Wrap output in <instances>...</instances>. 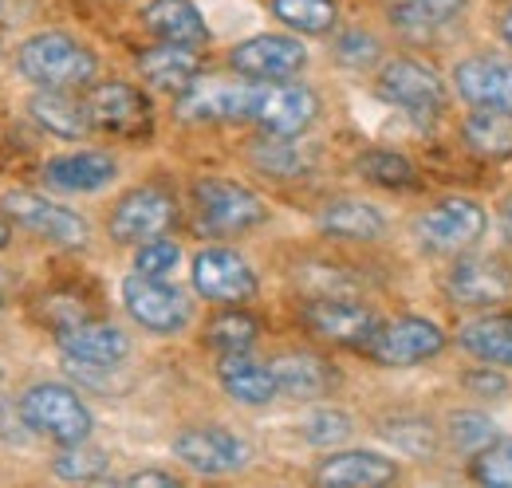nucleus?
<instances>
[{"label":"nucleus","mask_w":512,"mask_h":488,"mask_svg":"<svg viewBox=\"0 0 512 488\" xmlns=\"http://www.w3.org/2000/svg\"><path fill=\"white\" fill-rule=\"evenodd\" d=\"M379 95L386 103L414 111V115H438L446 107V83L434 67L418 60H390L379 71Z\"/></svg>","instance_id":"obj_15"},{"label":"nucleus","mask_w":512,"mask_h":488,"mask_svg":"<svg viewBox=\"0 0 512 488\" xmlns=\"http://www.w3.org/2000/svg\"><path fill=\"white\" fill-rule=\"evenodd\" d=\"M142 24L150 36L170 40V44H193L201 48L209 40V24L193 0H150L142 8Z\"/></svg>","instance_id":"obj_24"},{"label":"nucleus","mask_w":512,"mask_h":488,"mask_svg":"<svg viewBox=\"0 0 512 488\" xmlns=\"http://www.w3.org/2000/svg\"><path fill=\"white\" fill-rule=\"evenodd\" d=\"M260 83L233 79H193L178 99V119L186 122H241L253 119Z\"/></svg>","instance_id":"obj_13"},{"label":"nucleus","mask_w":512,"mask_h":488,"mask_svg":"<svg viewBox=\"0 0 512 488\" xmlns=\"http://www.w3.org/2000/svg\"><path fill=\"white\" fill-rule=\"evenodd\" d=\"M8 241H12V225H8V213L0 209V248H8Z\"/></svg>","instance_id":"obj_44"},{"label":"nucleus","mask_w":512,"mask_h":488,"mask_svg":"<svg viewBox=\"0 0 512 488\" xmlns=\"http://www.w3.org/2000/svg\"><path fill=\"white\" fill-rule=\"evenodd\" d=\"M465 386H469L477 398H497V394L509 390V378L501 374V366L485 363V366H477V370L465 374Z\"/></svg>","instance_id":"obj_42"},{"label":"nucleus","mask_w":512,"mask_h":488,"mask_svg":"<svg viewBox=\"0 0 512 488\" xmlns=\"http://www.w3.org/2000/svg\"><path fill=\"white\" fill-rule=\"evenodd\" d=\"M56 347L75 366H119L130 355V339L115 323L79 319L56 331Z\"/></svg>","instance_id":"obj_18"},{"label":"nucleus","mask_w":512,"mask_h":488,"mask_svg":"<svg viewBox=\"0 0 512 488\" xmlns=\"http://www.w3.org/2000/svg\"><path fill=\"white\" fill-rule=\"evenodd\" d=\"M272 374H276L280 394L284 398H296V402H312V398L327 394V386H331L327 363L316 359V355H304V351L272 359Z\"/></svg>","instance_id":"obj_28"},{"label":"nucleus","mask_w":512,"mask_h":488,"mask_svg":"<svg viewBox=\"0 0 512 488\" xmlns=\"http://www.w3.org/2000/svg\"><path fill=\"white\" fill-rule=\"evenodd\" d=\"M256 335H260V323H256L249 311L241 307H229L221 311L217 319H209L205 327V339L217 355H241V351H253Z\"/></svg>","instance_id":"obj_32"},{"label":"nucleus","mask_w":512,"mask_h":488,"mask_svg":"<svg viewBox=\"0 0 512 488\" xmlns=\"http://www.w3.org/2000/svg\"><path fill=\"white\" fill-rule=\"evenodd\" d=\"M457 347L477 363L512 370V315H477L457 327Z\"/></svg>","instance_id":"obj_26"},{"label":"nucleus","mask_w":512,"mask_h":488,"mask_svg":"<svg viewBox=\"0 0 512 488\" xmlns=\"http://www.w3.org/2000/svg\"><path fill=\"white\" fill-rule=\"evenodd\" d=\"M217 378H221V390H225L233 402H241V406H268L272 398H280L272 363L268 366L256 363L249 351H241V355H221Z\"/></svg>","instance_id":"obj_22"},{"label":"nucleus","mask_w":512,"mask_h":488,"mask_svg":"<svg viewBox=\"0 0 512 488\" xmlns=\"http://www.w3.org/2000/svg\"><path fill=\"white\" fill-rule=\"evenodd\" d=\"M87 115L95 130H111V134H138L150 126V103L138 87H130L123 79L99 83L87 91Z\"/></svg>","instance_id":"obj_19"},{"label":"nucleus","mask_w":512,"mask_h":488,"mask_svg":"<svg viewBox=\"0 0 512 488\" xmlns=\"http://www.w3.org/2000/svg\"><path fill=\"white\" fill-rule=\"evenodd\" d=\"M379 52H383L379 40L367 36V32H347L335 44V56H339V63H347V67H367V63L379 60Z\"/></svg>","instance_id":"obj_41"},{"label":"nucleus","mask_w":512,"mask_h":488,"mask_svg":"<svg viewBox=\"0 0 512 488\" xmlns=\"http://www.w3.org/2000/svg\"><path fill=\"white\" fill-rule=\"evenodd\" d=\"M501 221H505V233H509V241H512V197L505 201V213H501Z\"/></svg>","instance_id":"obj_46"},{"label":"nucleus","mask_w":512,"mask_h":488,"mask_svg":"<svg viewBox=\"0 0 512 488\" xmlns=\"http://www.w3.org/2000/svg\"><path fill=\"white\" fill-rule=\"evenodd\" d=\"M111 469V457L107 449L91 445V441H75V445H60L56 461H52V473L67 481V485H95L103 481Z\"/></svg>","instance_id":"obj_30"},{"label":"nucleus","mask_w":512,"mask_h":488,"mask_svg":"<svg viewBox=\"0 0 512 488\" xmlns=\"http://www.w3.org/2000/svg\"><path fill=\"white\" fill-rule=\"evenodd\" d=\"M453 87L469 107L512 115V56H469L453 67Z\"/></svg>","instance_id":"obj_17"},{"label":"nucleus","mask_w":512,"mask_h":488,"mask_svg":"<svg viewBox=\"0 0 512 488\" xmlns=\"http://www.w3.org/2000/svg\"><path fill=\"white\" fill-rule=\"evenodd\" d=\"M320 229L335 241H379L386 233V217L359 197H335L320 209Z\"/></svg>","instance_id":"obj_25"},{"label":"nucleus","mask_w":512,"mask_h":488,"mask_svg":"<svg viewBox=\"0 0 512 488\" xmlns=\"http://www.w3.org/2000/svg\"><path fill=\"white\" fill-rule=\"evenodd\" d=\"M359 174L367 182L386 185V189H402V185L414 182V166L402 154H394V150H367L359 158Z\"/></svg>","instance_id":"obj_36"},{"label":"nucleus","mask_w":512,"mask_h":488,"mask_svg":"<svg viewBox=\"0 0 512 488\" xmlns=\"http://www.w3.org/2000/svg\"><path fill=\"white\" fill-rule=\"evenodd\" d=\"M449 437H453V445H457L461 453H481V449L497 437V426H493V418L481 414V410H457V414L449 418Z\"/></svg>","instance_id":"obj_37"},{"label":"nucleus","mask_w":512,"mask_h":488,"mask_svg":"<svg viewBox=\"0 0 512 488\" xmlns=\"http://www.w3.org/2000/svg\"><path fill=\"white\" fill-rule=\"evenodd\" d=\"M16 67L40 91H71V87H83L95 79L99 60L87 44H79L67 32H36L20 44Z\"/></svg>","instance_id":"obj_1"},{"label":"nucleus","mask_w":512,"mask_h":488,"mask_svg":"<svg viewBox=\"0 0 512 488\" xmlns=\"http://www.w3.org/2000/svg\"><path fill=\"white\" fill-rule=\"evenodd\" d=\"M320 115V95L304 83H260L256 91V111L253 122H260V130L268 134H304Z\"/></svg>","instance_id":"obj_14"},{"label":"nucleus","mask_w":512,"mask_h":488,"mask_svg":"<svg viewBox=\"0 0 512 488\" xmlns=\"http://www.w3.org/2000/svg\"><path fill=\"white\" fill-rule=\"evenodd\" d=\"M276 20H284L288 28L304 32V36H323L335 28V0H272Z\"/></svg>","instance_id":"obj_34"},{"label":"nucleus","mask_w":512,"mask_h":488,"mask_svg":"<svg viewBox=\"0 0 512 488\" xmlns=\"http://www.w3.org/2000/svg\"><path fill=\"white\" fill-rule=\"evenodd\" d=\"M300 433H304L308 445L331 449V445H343V441L351 437V418H347L343 410H316V414L304 418Z\"/></svg>","instance_id":"obj_39"},{"label":"nucleus","mask_w":512,"mask_h":488,"mask_svg":"<svg viewBox=\"0 0 512 488\" xmlns=\"http://www.w3.org/2000/svg\"><path fill=\"white\" fill-rule=\"evenodd\" d=\"M119 178V162L103 150H75L44 162V185L60 193H99Z\"/></svg>","instance_id":"obj_20"},{"label":"nucleus","mask_w":512,"mask_h":488,"mask_svg":"<svg viewBox=\"0 0 512 488\" xmlns=\"http://www.w3.org/2000/svg\"><path fill=\"white\" fill-rule=\"evenodd\" d=\"M193 209H197V225L209 233H245L256 229L268 209L249 185L229 182V178H201L193 182Z\"/></svg>","instance_id":"obj_3"},{"label":"nucleus","mask_w":512,"mask_h":488,"mask_svg":"<svg viewBox=\"0 0 512 488\" xmlns=\"http://www.w3.org/2000/svg\"><path fill=\"white\" fill-rule=\"evenodd\" d=\"M174 217H178V205L162 185H138L119 197V205L107 221V233L119 244H142L162 237L174 225Z\"/></svg>","instance_id":"obj_11"},{"label":"nucleus","mask_w":512,"mask_h":488,"mask_svg":"<svg viewBox=\"0 0 512 488\" xmlns=\"http://www.w3.org/2000/svg\"><path fill=\"white\" fill-rule=\"evenodd\" d=\"M465 142L485 154V158H509L512 154V115L509 111H489V107H473V115L461 122Z\"/></svg>","instance_id":"obj_29"},{"label":"nucleus","mask_w":512,"mask_h":488,"mask_svg":"<svg viewBox=\"0 0 512 488\" xmlns=\"http://www.w3.org/2000/svg\"><path fill=\"white\" fill-rule=\"evenodd\" d=\"M174 457L201 477H225V473H241L253 449L245 437L225 426H190L174 437Z\"/></svg>","instance_id":"obj_9"},{"label":"nucleus","mask_w":512,"mask_h":488,"mask_svg":"<svg viewBox=\"0 0 512 488\" xmlns=\"http://www.w3.org/2000/svg\"><path fill=\"white\" fill-rule=\"evenodd\" d=\"M138 75L158 87V91H186L193 79L201 75V56L193 44H154L138 56Z\"/></svg>","instance_id":"obj_23"},{"label":"nucleus","mask_w":512,"mask_h":488,"mask_svg":"<svg viewBox=\"0 0 512 488\" xmlns=\"http://www.w3.org/2000/svg\"><path fill=\"white\" fill-rule=\"evenodd\" d=\"M394 481H398V465L383 453H371V449L331 453L316 469V485L327 488H383Z\"/></svg>","instance_id":"obj_21"},{"label":"nucleus","mask_w":512,"mask_h":488,"mask_svg":"<svg viewBox=\"0 0 512 488\" xmlns=\"http://www.w3.org/2000/svg\"><path fill=\"white\" fill-rule=\"evenodd\" d=\"M461 8H465V0H386L390 20H394L402 32H418V36L430 32V28L449 24Z\"/></svg>","instance_id":"obj_31"},{"label":"nucleus","mask_w":512,"mask_h":488,"mask_svg":"<svg viewBox=\"0 0 512 488\" xmlns=\"http://www.w3.org/2000/svg\"><path fill=\"white\" fill-rule=\"evenodd\" d=\"M123 485H130V488H142V485L170 488V485H178V477H174V473H162V469H142V473H130V477H123Z\"/></svg>","instance_id":"obj_43"},{"label":"nucleus","mask_w":512,"mask_h":488,"mask_svg":"<svg viewBox=\"0 0 512 488\" xmlns=\"http://www.w3.org/2000/svg\"><path fill=\"white\" fill-rule=\"evenodd\" d=\"M123 307H127L130 319L150 335H178V331L190 327L193 319L190 300L174 284L142 276V272H130L123 280Z\"/></svg>","instance_id":"obj_5"},{"label":"nucleus","mask_w":512,"mask_h":488,"mask_svg":"<svg viewBox=\"0 0 512 488\" xmlns=\"http://www.w3.org/2000/svg\"><path fill=\"white\" fill-rule=\"evenodd\" d=\"M249 158H253L256 170H264L272 178H296L304 170V154L288 134H268L264 130V138H256L249 146Z\"/></svg>","instance_id":"obj_33"},{"label":"nucleus","mask_w":512,"mask_h":488,"mask_svg":"<svg viewBox=\"0 0 512 488\" xmlns=\"http://www.w3.org/2000/svg\"><path fill=\"white\" fill-rule=\"evenodd\" d=\"M229 67L253 83H280V79H296L308 67V48L296 36L260 32L229 52Z\"/></svg>","instance_id":"obj_10"},{"label":"nucleus","mask_w":512,"mask_h":488,"mask_svg":"<svg viewBox=\"0 0 512 488\" xmlns=\"http://www.w3.org/2000/svg\"><path fill=\"white\" fill-rule=\"evenodd\" d=\"M442 351H446V331L434 319H422V315H402V319L379 323L375 339L367 343V355L379 366H390V370L418 366L434 359V355H442Z\"/></svg>","instance_id":"obj_7"},{"label":"nucleus","mask_w":512,"mask_h":488,"mask_svg":"<svg viewBox=\"0 0 512 488\" xmlns=\"http://www.w3.org/2000/svg\"><path fill=\"white\" fill-rule=\"evenodd\" d=\"M4 300H8V280H4V272H0V311H4Z\"/></svg>","instance_id":"obj_47"},{"label":"nucleus","mask_w":512,"mask_h":488,"mask_svg":"<svg viewBox=\"0 0 512 488\" xmlns=\"http://www.w3.org/2000/svg\"><path fill=\"white\" fill-rule=\"evenodd\" d=\"M178 264H182V244L170 241L166 233L154 237V241H142L138 244V252H134V272L154 276V280H166Z\"/></svg>","instance_id":"obj_38"},{"label":"nucleus","mask_w":512,"mask_h":488,"mask_svg":"<svg viewBox=\"0 0 512 488\" xmlns=\"http://www.w3.org/2000/svg\"><path fill=\"white\" fill-rule=\"evenodd\" d=\"M501 40L512 48V8H505V16H501Z\"/></svg>","instance_id":"obj_45"},{"label":"nucleus","mask_w":512,"mask_h":488,"mask_svg":"<svg viewBox=\"0 0 512 488\" xmlns=\"http://www.w3.org/2000/svg\"><path fill=\"white\" fill-rule=\"evenodd\" d=\"M300 319L312 335H320L327 343H339V347H363L375 339L379 331V315L371 307H363L351 296H339V292H323L312 296L308 304L300 307Z\"/></svg>","instance_id":"obj_8"},{"label":"nucleus","mask_w":512,"mask_h":488,"mask_svg":"<svg viewBox=\"0 0 512 488\" xmlns=\"http://www.w3.org/2000/svg\"><path fill=\"white\" fill-rule=\"evenodd\" d=\"M28 115L36 119V126H44L56 138H83L95 130L91 115H87V103L71 99L67 91H36L28 103Z\"/></svg>","instance_id":"obj_27"},{"label":"nucleus","mask_w":512,"mask_h":488,"mask_svg":"<svg viewBox=\"0 0 512 488\" xmlns=\"http://www.w3.org/2000/svg\"><path fill=\"white\" fill-rule=\"evenodd\" d=\"M193 292L209 304H245L256 296L253 264L233 248H201L193 256Z\"/></svg>","instance_id":"obj_12"},{"label":"nucleus","mask_w":512,"mask_h":488,"mask_svg":"<svg viewBox=\"0 0 512 488\" xmlns=\"http://www.w3.org/2000/svg\"><path fill=\"white\" fill-rule=\"evenodd\" d=\"M485 209L473 197H442L414 221V237L430 252H465L485 237Z\"/></svg>","instance_id":"obj_6"},{"label":"nucleus","mask_w":512,"mask_h":488,"mask_svg":"<svg viewBox=\"0 0 512 488\" xmlns=\"http://www.w3.org/2000/svg\"><path fill=\"white\" fill-rule=\"evenodd\" d=\"M446 296L461 307H489L512 300V268L497 256H461L446 276Z\"/></svg>","instance_id":"obj_16"},{"label":"nucleus","mask_w":512,"mask_h":488,"mask_svg":"<svg viewBox=\"0 0 512 488\" xmlns=\"http://www.w3.org/2000/svg\"><path fill=\"white\" fill-rule=\"evenodd\" d=\"M383 437L386 441H394L402 453H414V457H422V453L434 449V426L422 422V418H398V422H386Z\"/></svg>","instance_id":"obj_40"},{"label":"nucleus","mask_w":512,"mask_h":488,"mask_svg":"<svg viewBox=\"0 0 512 488\" xmlns=\"http://www.w3.org/2000/svg\"><path fill=\"white\" fill-rule=\"evenodd\" d=\"M473 481L489 488H512V437H493L473 453Z\"/></svg>","instance_id":"obj_35"},{"label":"nucleus","mask_w":512,"mask_h":488,"mask_svg":"<svg viewBox=\"0 0 512 488\" xmlns=\"http://www.w3.org/2000/svg\"><path fill=\"white\" fill-rule=\"evenodd\" d=\"M0 209L8 213V221H16L20 229L44 237V241L60 244V248H83L91 241V225L67 209L60 201L44 197V193H32V189H8L0 197Z\"/></svg>","instance_id":"obj_4"},{"label":"nucleus","mask_w":512,"mask_h":488,"mask_svg":"<svg viewBox=\"0 0 512 488\" xmlns=\"http://www.w3.org/2000/svg\"><path fill=\"white\" fill-rule=\"evenodd\" d=\"M20 414L32 433L56 441V445H75V441H87L95 418L87 410V402L64 386V382H36L20 394Z\"/></svg>","instance_id":"obj_2"}]
</instances>
